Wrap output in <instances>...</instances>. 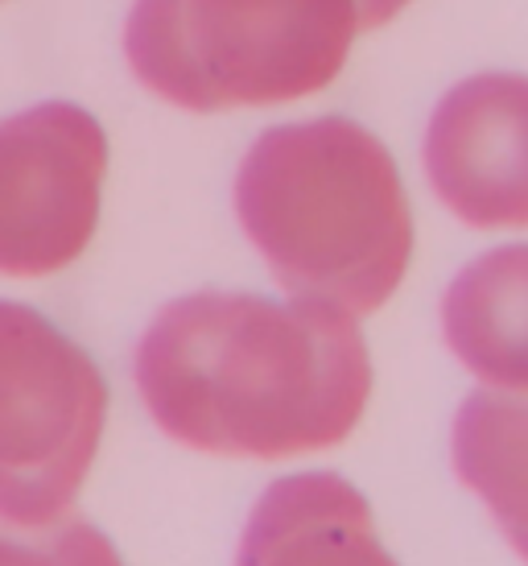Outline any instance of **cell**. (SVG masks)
Wrapping results in <instances>:
<instances>
[{
	"label": "cell",
	"instance_id": "6da1fadb",
	"mask_svg": "<svg viewBox=\"0 0 528 566\" xmlns=\"http://www.w3.org/2000/svg\"><path fill=\"white\" fill-rule=\"evenodd\" d=\"M133 380L157 430L187 451L294 459L356 434L372 352L359 318L330 302L199 290L154 315Z\"/></svg>",
	"mask_w": 528,
	"mask_h": 566
},
{
	"label": "cell",
	"instance_id": "7a4b0ae2",
	"mask_svg": "<svg viewBox=\"0 0 528 566\" xmlns=\"http://www.w3.org/2000/svg\"><path fill=\"white\" fill-rule=\"evenodd\" d=\"M232 207L289 298L368 318L413 261V207L389 145L351 116L264 128L240 158Z\"/></svg>",
	"mask_w": 528,
	"mask_h": 566
},
{
	"label": "cell",
	"instance_id": "3957f363",
	"mask_svg": "<svg viewBox=\"0 0 528 566\" xmlns=\"http://www.w3.org/2000/svg\"><path fill=\"white\" fill-rule=\"evenodd\" d=\"M108 426V380L25 302L0 298V521L46 530L71 517Z\"/></svg>",
	"mask_w": 528,
	"mask_h": 566
},
{
	"label": "cell",
	"instance_id": "277c9868",
	"mask_svg": "<svg viewBox=\"0 0 528 566\" xmlns=\"http://www.w3.org/2000/svg\"><path fill=\"white\" fill-rule=\"evenodd\" d=\"M108 158V128L71 99L0 120V277H54L92 249Z\"/></svg>",
	"mask_w": 528,
	"mask_h": 566
},
{
	"label": "cell",
	"instance_id": "5b68a950",
	"mask_svg": "<svg viewBox=\"0 0 528 566\" xmlns=\"http://www.w3.org/2000/svg\"><path fill=\"white\" fill-rule=\"evenodd\" d=\"M182 21L219 112L327 92L359 38L356 0H182Z\"/></svg>",
	"mask_w": 528,
	"mask_h": 566
},
{
	"label": "cell",
	"instance_id": "8992f818",
	"mask_svg": "<svg viewBox=\"0 0 528 566\" xmlns=\"http://www.w3.org/2000/svg\"><path fill=\"white\" fill-rule=\"evenodd\" d=\"M421 166L458 223L528 228V75L483 71L454 83L430 112Z\"/></svg>",
	"mask_w": 528,
	"mask_h": 566
},
{
	"label": "cell",
	"instance_id": "52a82bcc",
	"mask_svg": "<svg viewBox=\"0 0 528 566\" xmlns=\"http://www.w3.org/2000/svg\"><path fill=\"white\" fill-rule=\"evenodd\" d=\"M235 566H401L376 534L368 496L339 472L281 475L264 488Z\"/></svg>",
	"mask_w": 528,
	"mask_h": 566
},
{
	"label": "cell",
	"instance_id": "ba28073f",
	"mask_svg": "<svg viewBox=\"0 0 528 566\" xmlns=\"http://www.w3.org/2000/svg\"><path fill=\"white\" fill-rule=\"evenodd\" d=\"M442 339L483 389L528 394V244H499L454 273Z\"/></svg>",
	"mask_w": 528,
	"mask_h": 566
},
{
	"label": "cell",
	"instance_id": "9c48e42d",
	"mask_svg": "<svg viewBox=\"0 0 528 566\" xmlns=\"http://www.w3.org/2000/svg\"><path fill=\"white\" fill-rule=\"evenodd\" d=\"M451 463L528 563V394L475 389L451 426Z\"/></svg>",
	"mask_w": 528,
	"mask_h": 566
},
{
	"label": "cell",
	"instance_id": "30bf717a",
	"mask_svg": "<svg viewBox=\"0 0 528 566\" xmlns=\"http://www.w3.org/2000/svg\"><path fill=\"white\" fill-rule=\"evenodd\" d=\"M120 46H125V63L133 71V80L154 99L178 112H194V116H215L219 112L199 75V63L190 54L182 0H133Z\"/></svg>",
	"mask_w": 528,
	"mask_h": 566
},
{
	"label": "cell",
	"instance_id": "8fae6325",
	"mask_svg": "<svg viewBox=\"0 0 528 566\" xmlns=\"http://www.w3.org/2000/svg\"><path fill=\"white\" fill-rule=\"evenodd\" d=\"M0 566H125V558L92 521L63 517L46 530L0 521Z\"/></svg>",
	"mask_w": 528,
	"mask_h": 566
},
{
	"label": "cell",
	"instance_id": "7c38bea8",
	"mask_svg": "<svg viewBox=\"0 0 528 566\" xmlns=\"http://www.w3.org/2000/svg\"><path fill=\"white\" fill-rule=\"evenodd\" d=\"M413 0H356V13H359V33H372L392 25L397 17L409 9Z\"/></svg>",
	"mask_w": 528,
	"mask_h": 566
},
{
	"label": "cell",
	"instance_id": "4fadbf2b",
	"mask_svg": "<svg viewBox=\"0 0 528 566\" xmlns=\"http://www.w3.org/2000/svg\"><path fill=\"white\" fill-rule=\"evenodd\" d=\"M0 4H4V0H0Z\"/></svg>",
	"mask_w": 528,
	"mask_h": 566
}]
</instances>
